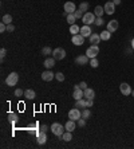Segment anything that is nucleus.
Here are the masks:
<instances>
[{"instance_id":"obj_1","label":"nucleus","mask_w":134,"mask_h":149,"mask_svg":"<svg viewBox=\"0 0 134 149\" xmlns=\"http://www.w3.org/2000/svg\"><path fill=\"white\" fill-rule=\"evenodd\" d=\"M50 130H51L53 134H55L57 137H59V136H62V134L65 133V126H63L62 124H59V122H54V124L51 125Z\"/></svg>"},{"instance_id":"obj_2","label":"nucleus","mask_w":134,"mask_h":149,"mask_svg":"<svg viewBox=\"0 0 134 149\" xmlns=\"http://www.w3.org/2000/svg\"><path fill=\"white\" fill-rule=\"evenodd\" d=\"M98 54H99V47H98V44H91L89 49L86 50V55H87L90 59L97 58Z\"/></svg>"},{"instance_id":"obj_3","label":"nucleus","mask_w":134,"mask_h":149,"mask_svg":"<svg viewBox=\"0 0 134 149\" xmlns=\"http://www.w3.org/2000/svg\"><path fill=\"white\" fill-rule=\"evenodd\" d=\"M18 81H19V74L18 73H11V74H8V77L5 78V83H7V86H15L18 83Z\"/></svg>"},{"instance_id":"obj_4","label":"nucleus","mask_w":134,"mask_h":149,"mask_svg":"<svg viewBox=\"0 0 134 149\" xmlns=\"http://www.w3.org/2000/svg\"><path fill=\"white\" fill-rule=\"evenodd\" d=\"M97 16H95V13L93 12H85L83 13V18H82V22H83V24H93L94 22H95Z\"/></svg>"},{"instance_id":"obj_5","label":"nucleus","mask_w":134,"mask_h":149,"mask_svg":"<svg viewBox=\"0 0 134 149\" xmlns=\"http://www.w3.org/2000/svg\"><path fill=\"white\" fill-rule=\"evenodd\" d=\"M53 57L57 59V61H62V59H65V58H66V51H65V49H62V47H57V49H54Z\"/></svg>"},{"instance_id":"obj_6","label":"nucleus","mask_w":134,"mask_h":149,"mask_svg":"<svg viewBox=\"0 0 134 149\" xmlns=\"http://www.w3.org/2000/svg\"><path fill=\"white\" fill-rule=\"evenodd\" d=\"M73 98L77 101V99H82L85 98V90H82L79 85H75L74 86V91H73Z\"/></svg>"},{"instance_id":"obj_7","label":"nucleus","mask_w":134,"mask_h":149,"mask_svg":"<svg viewBox=\"0 0 134 149\" xmlns=\"http://www.w3.org/2000/svg\"><path fill=\"white\" fill-rule=\"evenodd\" d=\"M82 117V112H81V109H78V108H74L71 109L69 112V118L70 120H74V121H78L79 118Z\"/></svg>"},{"instance_id":"obj_8","label":"nucleus","mask_w":134,"mask_h":149,"mask_svg":"<svg viewBox=\"0 0 134 149\" xmlns=\"http://www.w3.org/2000/svg\"><path fill=\"white\" fill-rule=\"evenodd\" d=\"M54 78H55V74H54L51 70H48V69L42 73V79H43L44 82H51Z\"/></svg>"},{"instance_id":"obj_9","label":"nucleus","mask_w":134,"mask_h":149,"mask_svg":"<svg viewBox=\"0 0 134 149\" xmlns=\"http://www.w3.org/2000/svg\"><path fill=\"white\" fill-rule=\"evenodd\" d=\"M103 8H105V12L107 13V15H113L114 12H115V4H114L113 1H106L105 3V7H103Z\"/></svg>"},{"instance_id":"obj_10","label":"nucleus","mask_w":134,"mask_h":149,"mask_svg":"<svg viewBox=\"0 0 134 149\" xmlns=\"http://www.w3.org/2000/svg\"><path fill=\"white\" fill-rule=\"evenodd\" d=\"M119 90H121V93L123 95H130L131 94V91H133V89H131V86H130L129 83H121L119 85Z\"/></svg>"},{"instance_id":"obj_11","label":"nucleus","mask_w":134,"mask_h":149,"mask_svg":"<svg viewBox=\"0 0 134 149\" xmlns=\"http://www.w3.org/2000/svg\"><path fill=\"white\" fill-rule=\"evenodd\" d=\"M71 42H73L75 46H82L83 43H85V36H83V35H81V34L73 35V39H71Z\"/></svg>"},{"instance_id":"obj_12","label":"nucleus","mask_w":134,"mask_h":149,"mask_svg":"<svg viewBox=\"0 0 134 149\" xmlns=\"http://www.w3.org/2000/svg\"><path fill=\"white\" fill-rule=\"evenodd\" d=\"M63 8H65V11L67 13H74L77 11V7H75V4H74L73 1H66L65 5H63Z\"/></svg>"},{"instance_id":"obj_13","label":"nucleus","mask_w":134,"mask_h":149,"mask_svg":"<svg viewBox=\"0 0 134 149\" xmlns=\"http://www.w3.org/2000/svg\"><path fill=\"white\" fill-rule=\"evenodd\" d=\"M81 35H83L85 38H90V35L93 34V31H91V27H90L89 24H83L81 27Z\"/></svg>"},{"instance_id":"obj_14","label":"nucleus","mask_w":134,"mask_h":149,"mask_svg":"<svg viewBox=\"0 0 134 149\" xmlns=\"http://www.w3.org/2000/svg\"><path fill=\"white\" fill-rule=\"evenodd\" d=\"M89 61H90V58H89V57H87L86 54H85V55H83V54H82V55H78L77 58H75V63H77V65H81V66L86 65V63L89 62Z\"/></svg>"},{"instance_id":"obj_15","label":"nucleus","mask_w":134,"mask_h":149,"mask_svg":"<svg viewBox=\"0 0 134 149\" xmlns=\"http://www.w3.org/2000/svg\"><path fill=\"white\" fill-rule=\"evenodd\" d=\"M36 141H38V144L39 145L46 144V141H47V134H46V132L39 130V133L36 134Z\"/></svg>"},{"instance_id":"obj_16","label":"nucleus","mask_w":134,"mask_h":149,"mask_svg":"<svg viewBox=\"0 0 134 149\" xmlns=\"http://www.w3.org/2000/svg\"><path fill=\"white\" fill-rule=\"evenodd\" d=\"M118 27H119V24H118L117 20H110L107 23V26H106V30H109L110 32H115L118 30Z\"/></svg>"},{"instance_id":"obj_17","label":"nucleus","mask_w":134,"mask_h":149,"mask_svg":"<svg viewBox=\"0 0 134 149\" xmlns=\"http://www.w3.org/2000/svg\"><path fill=\"white\" fill-rule=\"evenodd\" d=\"M75 128H77V124H75V121L74 120H69L65 125V129L66 130H69V132H74V129Z\"/></svg>"},{"instance_id":"obj_18","label":"nucleus","mask_w":134,"mask_h":149,"mask_svg":"<svg viewBox=\"0 0 134 149\" xmlns=\"http://www.w3.org/2000/svg\"><path fill=\"white\" fill-rule=\"evenodd\" d=\"M75 108H78V109H85V108H87V101H86V98L77 99V101H75Z\"/></svg>"},{"instance_id":"obj_19","label":"nucleus","mask_w":134,"mask_h":149,"mask_svg":"<svg viewBox=\"0 0 134 149\" xmlns=\"http://www.w3.org/2000/svg\"><path fill=\"white\" fill-rule=\"evenodd\" d=\"M55 61H57V59L54 58V57L53 58H47L44 61V67L46 69H48V70H51V69L55 66Z\"/></svg>"},{"instance_id":"obj_20","label":"nucleus","mask_w":134,"mask_h":149,"mask_svg":"<svg viewBox=\"0 0 134 149\" xmlns=\"http://www.w3.org/2000/svg\"><path fill=\"white\" fill-rule=\"evenodd\" d=\"M24 97H26V99H35L36 93L32 89H27V90H24Z\"/></svg>"},{"instance_id":"obj_21","label":"nucleus","mask_w":134,"mask_h":149,"mask_svg":"<svg viewBox=\"0 0 134 149\" xmlns=\"http://www.w3.org/2000/svg\"><path fill=\"white\" fill-rule=\"evenodd\" d=\"M85 98L86 99H94L95 98V91H94V89H90V87H87L85 90Z\"/></svg>"},{"instance_id":"obj_22","label":"nucleus","mask_w":134,"mask_h":149,"mask_svg":"<svg viewBox=\"0 0 134 149\" xmlns=\"http://www.w3.org/2000/svg\"><path fill=\"white\" fill-rule=\"evenodd\" d=\"M101 36H99V34H91L90 35V43L91 44H98L99 42H101Z\"/></svg>"},{"instance_id":"obj_23","label":"nucleus","mask_w":134,"mask_h":149,"mask_svg":"<svg viewBox=\"0 0 134 149\" xmlns=\"http://www.w3.org/2000/svg\"><path fill=\"white\" fill-rule=\"evenodd\" d=\"M94 13H95V16L97 18H102V15L105 13V8H103L102 5H97L95 9H94Z\"/></svg>"},{"instance_id":"obj_24","label":"nucleus","mask_w":134,"mask_h":149,"mask_svg":"<svg viewBox=\"0 0 134 149\" xmlns=\"http://www.w3.org/2000/svg\"><path fill=\"white\" fill-rule=\"evenodd\" d=\"M62 140L66 141V142L71 141V140H73V132H69V130H66V132L62 134Z\"/></svg>"},{"instance_id":"obj_25","label":"nucleus","mask_w":134,"mask_h":149,"mask_svg":"<svg viewBox=\"0 0 134 149\" xmlns=\"http://www.w3.org/2000/svg\"><path fill=\"white\" fill-rule=\"evenodd\" d=\"M99 36H101L102 40H109L110 38H111V32H110L109 30H105V31H102V32L99 34Z\"/></svg>"},{"instance_id":"obj_26","label":"nucleus","mask_w":134,"mask_h":149,"mask_svg":"<svg viewBox=\"0 0 134 149\" xmlns=\"http://www.w3.org/2000/svg\"><path fill=\"white\" fill-rule=\"evenodd\" d=\"M70 32H71V35H77V34L81 32V27L78 24H71L70 26Z\"/></svg>"},{"instance_id":"obj_27","label":"nucleus","mask_w":134,"mask_h":149,"mask_svg":"<svg viewBox=\"0 0 134 149\" xmlns=\"http://www.w3.org/2000/svg\"><path fill=\"white\" fill-rule=\"evenodd\" d=\"M90 117H91V110H90L89 108L82 109V118H85V120H89Z\"/></svg>"},{"instance_id":"obj_28","label":"nucleus","mask_w":134,"mask_h":149,"mask_svg":"<svg viewBox=\"0 0 134 149\" xmlns=\"http://www.w3.org/2000/svg\"><path fill=\"white\" fill-rule=\"evenodd\" d=\"M66 19H67V23H70V24H75V20H77V18H75L74 13H67Z\"/></svg>"},{"instance_id":"obj_29","label":"nucleus","mask_w":134,"mask_h":149,"mask_svg":"<svg viewBox=\"0 0 134 149\" xmlns=\"http://www.w3.org/2000/svg\"><path fill=\"white\" fill-rule=\"evenodd\" d=\"M53 51H54V50H51V47H47V46H46V47H43V49H42V55L48 57V55L53 54Z\"/></svg>"},{"instance_id":"obj_30","label":"nucleus","mask_w":134,"mask_h":149,"mask_svg":"<svg viewBox=\"0 0 134 149\" xmlns=\"http://www.w3.org/2000/svg\"><path fill=\"white\" fill-rule=\"evenodd\" d=\"M1 22H3V23H5V24H11V23H12V16H11L9 13H7V15H4V16H3Z\"/></svg>"},{"instance_id":"obj_31","label":"nucleus","mask_w":134,"mask_h":149,"mask_svg":"<svg viewBox=\"0 0 134 149\" xmlns=\"http://www.w3.org/2000/svg\"><path fill=\"white\" fill-rule=\"evenodd\" d=\"M79 9H81V11H83V12H85V11H87V9H89V3H87V1H82L81 4H79Z\"/></svg>"},{"instance_id":"obj_32","label":"nucleus","mask_w":134,"mask_h":149,"mask_svg":"<svg viewBox=\"0 0 134 149\" xmlns=\"http://www.w3.org/2000/svg\"><path fill=\"white\" fill-rule=\"evenodd\" d=\"M90 66L93 67V69H97V67L99 66V62H98V59H97V58L90 59Z\"/></svg>"},{"instance_id":"obj_33","label":"nucleus","mask_w":134,"mask_h":149,"mask_svg":"<svg viewBox=\"0 0 134 149\" xmlns=\"http://www.w3.org/2000/svg\"><path fill=\"white\" fill-rule=\"evenodd\" d=\"M8 120L11 122H16L18 121V114L16 113H8Z\"/></svg>"},{"instance_id":"obj_34","label":"nucleus","mask_w":134,"mask_h":149,"mask_svg":"<svg viewBox=\"0 0 134 149\" xmlns=\"http://www.w3.org/2000/svg\"><path fill=\"white\" fill-rule=\"evenodd\" d=\"M94 24L98 26V27H101V26L105 24V22H103V19H102V18H97V19H95V22H94Z\"/></svg>"},{"instance_id":"obj_35","label":"nucleus","mask_w":134,"mask_h":149,"mask_svg":"<svg viewBox=\"0 0 134 149\" xmlns=\"http://www.w3.org/2000/svg\"><path fill=\"white\" fill-rule=\"evenodd\" d=\"M55 78H57L59 82H63V81H65V74H63V73H57V74H55Z\"/></svg>"},{"instance_id":"obj_36","label":"nucleus","mask_w":134,"mask_h":149,"mask_svg":"<svg viewBox=\"0 0 134 149\" xmlns=\"http://www.w3.org/2000/svg\"><path fill=\"white\" fill-rule=\"evenodd\" d=\"M74 15H75V18H77V19H82V18H83V11H81V9H77V11L74 12Z\"/></svg>"},{"instance_id":"obj_37","label":"nucleus","mask_w":134,"mask_h":149,"mask_svg":"<svg viewBox=\"0 0 134 149\" xmlns=\"http://www.w3.org/2000/svg\"><path fill=\"white\" fill-rule=\"evenodd\" d=\"M5 55H7V50H5V49H1V50H0V58H1V61L5 58Z\"/></svg>"},{"instance_id":"obj_38","label":"nucleus","mask_w":134,"mask_h":149,"mask_svg":"<svg viewBox=\"0 0 134 149\" xmlns=\"http://www.w3.org/2000/svg\"><path fill=\"white\" fill-rule=\"evenodd\" d=\"M15 95H16V97H22V95H24V91L22 90V89H16V90H15Z\"/></svg>"},{"instance_id":"obj_39","label":"nucleus","mask_w":134,"mask_h":149,"mask_svg":"<svg viewBox=\"0 0 134 149\" xmlns=\"http://www.w3.org/2000/svg\"><path fill=\"white\" fill-rule=\"evenodd\" d=\"M78 125L83 128V126H85V125H86V120H85V118H82V117H81V118L78 120Z\"/></svg>"},{"instance_id":"obj_40","label":"nucleus","mask_w":134,"mask_h":149,"mask_svg":"<svg viewBox=\"0 0 134 149\" xmlns=\"http://www.w3.org/2000/svg\"><path fill=\"white\" fill-rule=\"evenodd\" d=\"M7 31L8 32H12V31H15V26L11 23V24H7Z\"/></svg>"},{"instance_id":"obj_41","label":"nucleus","mask_w":134,"mask_h":149,"mask_svg":"<svg viewBox=\"0 0 134 149\" xmlns=\"http://www.w3.org/2000/svg\"><path fill=\"white\" fill-rule=\"evenodd\" d=\"M78 85H79V87H81L82 90H86L87 89V83L86 82H81V83H78Z\"/></svg>"},{"instance_id":"obj_42","label":"nucleus","mask_w":134,"mask_h":149,"mask_svg":"<svg viewBox=\"0 0 134 149\" xmlns=\"http://www.w3.org/2000/svg\"><path fill=\"white\" fill-rule=\"evenodd\" d=\"M86 101H87V108H93L94 99H86Z\"/></svg>"},{"instance_id":"obj_43","label":"nucleus","mask_w":134,"mask_h":149,"mask_svg":"<svg viewBox=\"0 0 134 149\" xmlns=\"http://www.w3.org/2000/svg\"><path fill=\"white\" fill-rule=\"evenodd\" d=\"M48 126H47V125H42V126H40V130H42V132H47V130H48Z\"/></svg>"},{"instance_id":"obj_44","label":"nucleus","mask_w":134,"mask_h":149,"mask_svg":"<svg viewBox=\"0 0 134 149\" xmlns=\"http://www.w3.org/2000/svg\"><path fill=\"white\" fill-rule=\"evenodd\" d=\"M113 3L115 5H118V4H121V0H113Z\"/></svg>"},{"instance_id":"obj_45","label":"nucleus","mask_w":134,"mask_h":149,"mask_svg":"<svg viewBox=\"0 0 134 149\" xmlns=\"http://www.w3.org/2000/svg\"><path fill=\"white\" fill-rule=\"evenodd\" d=\"M131 49L134 50V38H133V39H131Z\"/></svg>"},{"instance_id":"obj_46","label":"nucleus","mask_w":134,"mask_h":149,"mask_svg":"<svg viewBox=\"0 0 134 149\" xmlns=\"http://www.w3.org/2000/svg\"><path fill=\"white\" fill-rule=\"evenodd\" d=\"M131 95H133V97H134V90H133V91H131Z\"/></svg>"},{"instance_id":"obj_47","label":"nucleus","mask_w":134,"mask_h":149,"mask_svg":"<svg viewBox=\"0 0 134 149\" xmlns=\"http://www.w3.org/2000/svg\"><path fill=\"white\" fill-rule=\"evenodd\" d=\"M110 1H113V0H110Z\"/></svg>"}]
</instances>
